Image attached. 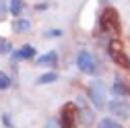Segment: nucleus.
Listing matches in <instances>:
<instances>
[{
  "label": "nucleus",
  "instance_id": "1",
  "mask_svg": "<svg viewBox=\"0 0 130 128\" xmlns=\"http://www.w3.org/2000/svg\"><path fill=\"white\" fill-rule=\"evenodd\" d=\"M87 93H89V101L95 109H101L105 107V99H107V87L103 81H99V78H93V81L89 83L87 87Z\"/></svg>",
  "mask_w": 130,
  "mask_h": 128
},
{
  "label": "nucleus",
  "instance_id": "2",
  "mask_svg": "<svg viewBox=\"0 0 130 128\" xmlns=\"http://www.w3.org/2000/svg\"><path fill=\"white\" fill-rule=\"evenodd\" d=\"M99 25L105 33H111V35H118L120 33V14L113 6H107L101 17H99Z\"/></svg>",
  "mask_w": 130,
  "mask_h": 128
},
{
  "label": "nucleus",
  "instance_id": "3",
  "mask_svg": "<svg viewBox=\"0 0 130 128\" xmlns=\"http://www.w3.org/2000/svg\"><path fill=\"white\" fill-rule=\"evenodd\" d=\"M107 54H109L111 62L116 64V66H120V68H130V58H128V54H126V50H124V45H122L120 39H111V41H109Z\"/></svg>",
  "mask_w": 130,
  "mask_h": 128
},
{
  "label": "nucleus",
  "instance_id": "4",
  "mask_svg": "<svg viewBox=\"0 0 130 128\" xmlns=\"http://www.w3.org/2000/svg\"><path fill=\"white\" fill-rule=\"evenodd\" d=\"M74 62H76L78 70L85 72V74H97V72H99V64H97L95 56H93L89 50H80V52L76 54Z\"/></svg>",
  "mask_w": 130,
  "mask_h": 128
},
{
  "label": "nucleus",
  "instance_id": "5",
  "mask_svg": "<svg viewBox=\"0 0 130 128\" xmlns=\"http://www.w3.org/2000/svg\"><path fill=\"white\" fill-rule=\"evenodd\" d=\"M105 109L111 116H116L120 120H130V99L118 97V99H109L105 103Z\"/></svg>",
  "mask_w": 130,
  "mask_h": 128
},
{
  "label": "nucleus",
  "instance_id": "6",
  "mask_svg": "<svg viewBox=\"0 0 130 128\" xmlns=\"http://www.w3.org/2000/svg\"><path fill=\"white\" fill-rule=\"evenodd\" d=\"M76 118H78V109H76L74 101L66 103L62 107V111H60V128H74Z\"/></svg>",
  "mask_w": 130,
  "mask_h": 128
},
{
  "label": "nucleus",
  "instance_id": "7",
  "mask_svg": "<svg viewBox=\"0 0 130 128\" xmlns=\"http://www.w3.org/2000/svg\"><path fill=\"white\" fill-rule=\"evenodd\" d=\"M74 105H76V109H78V120H80V124H85V126H89V124H93V109L85 103V97H74Z\"/></svg>",
  "mask_w": 130,
  "mask_h": 128
},
{
  "label": "nucleus",
  "instance_id": "8",
  "mask_svg": "<svg viewBox=\"0 0 130 128\" xmlns=\"http://www.w3.org/2000/svg\"><path fill=\"white\" fill-rule=\"evenodd\" d=\"M33 58H35V47L31 43H25L12 52V60H33Z\"/></svg>",
  "mask_w": 130,
  "mask_h": 128
},
{
  "label": "nucleus",
  "instance_id": "9",
  "mask_svg": "<svg viewBox=\"0 0 130 128\" xmlns=\"http://www.w3.org/2000/svg\"><path fill=\"white\" fill-rule=\"evenodd\" d=\"M111 93L118 95V97H128V95H130V85L124 83L122 78H113V83H111Z\"/></svg>",
  "mask_w": 130,
  "mask_h": 128
},
{
  "label": "nucleus",
  "instance_id": "10",
  "mask_svg": "<svg viewBox=\"0 0 130 128\" xmlns=\"http://www.w3.org/2000/svg\"><path fill=\"white\" fill-rule=\"evenodd\" d=\"M58 64V54L56 50H50V52H45L43 56L37 58V66H56Z\"/></svg>",
  "mask_w": 130,
  "mask_h": 128
},
{
  "label": "nucleus",
  "instance_id": "11",
  "mask_svg": "<svg viewBox=\"0 0 130 128\" xmlns=\"http://www.w3.org/2000/svg\"><path fill=\"white\" fill-rule=\"evenodd\" d=\"M31 27H33L31 21L29 19H23V17H17V19L12 21V31H14V33H29Z\"/></svg>",
  "mask_w": 130,
  "mask_h": 128
},
{
  "label": "nucleus",
  "instance_id": "12",
  "mask_svg": "<svg viewBox=\"0 0 130 128\" xmlns=\"http://www.w3.org/2000/svg\"><path fill=\"white\" fill-rule=\"evenodd\" d=\"M58 81V72L56 70H50V72H43V74H39L37 76V85H52V83H56Z\"/></svg>",
  "mask_w": 130,
  "mask_h": 128
},
{
  "label": "nucleus",
  "instance_id": "13",
  "mask_svg": "<svg viewBox=\"0 0 130 128\" xmlns=\"http://www.w3.org/2000/svg\"><path fill=\"white\" fill-rule=\"evenodd\" d=\"M23 8H25V2H23V0H10V2H8V10H10L12 17H21Z\"/></svg>",
  "mask_w": 130,
  "mask_h": 128
},
{
  "label": "nucleus",
  "instance_id": "14",
  "mask_svg": "<svg viewBox=\"0 0 130 128\" xmlns=\"http://www.w3.org/2000/svg\"><path fill=\"white\" fill-rule=\"evenodd\" d=\"M97 128H124V126H122L116 118H109V116H107V118H101V120H99V126H97Z\"/></svg>",
  "mask_w": 130,
  "mask_h": 128
},
{
  "label": "nucleus",
  "instance_id": "15",
  "mask_svg": "<svg viewBox=\"0 0 130 128\" xmlns=\"http://www.w3.org/2000/svg\"><path fill=\"white\" fill-rule=\"evenodd\" d=\"M10 85H12L10 76H8L6 72H0V91H6V89H10Z\"/></svg>",
  "mask_w": 130,
  "mask_h": 128
},
{
  "label": "nucleus",
  "instance_id": "16",
  "mask_svg": "<svg viewBox=\"0 0 130 128\" xmlns=\"http://www.w3.org/2000/svg\"><path fill=\"white\" fill-rule=\"evenodd\" d=\"M43 35H45V37H50V39H58V37L64 35V31H62V29H47Z\"/></svg>",
  "mask_w": 130,
  "mask_h": 128
},
{
  "label": "nucleus",
  "instance_id": "17",
  "mask_svg": "<svg viewBox=\"0 0 130 128\" xmlns=\"http://www.w3.org/2000/svg\"><path fill=\"white\" fill-rule=\"evenodd\" d=\"M10 50H12V45H10V41H8V39H0V54L4 56V54H8Z\"/></svg>",
  "mask_w": 130,
  "mask_h": 128
},
{
  "label": "nucleus",
  "instance_id": "18",
  "mask_svg": "<svg viewBox=\"0 0 130 128\" xmlns=\"http://www.w3.org/2000/svg\"><path fill=\"white\" fill-rule=\"evenodd\" d=\"M0 120H2V126H4V128H14L12 118H10V114H6V111H4L2 116H0Z\"/></svg>",
  "mask_w": 130,
  "mask_h": 128
},
{
  "label": "nucleus",
  "instance_id": "19",
  "mask_svg": "<svg viewBox=\"0 0 130 128\" xmlns=\"http://www.w3.org/2000/svg\"><path fill=\"white\" fill-rule=\"evenodd\" d=\"M35 8H37V10H45V8H47V4H45V2H43V4H37V6H35Z\"/></svg>",
  "mask_w": 130,
  "mask_h": 128
}]
</instances>
